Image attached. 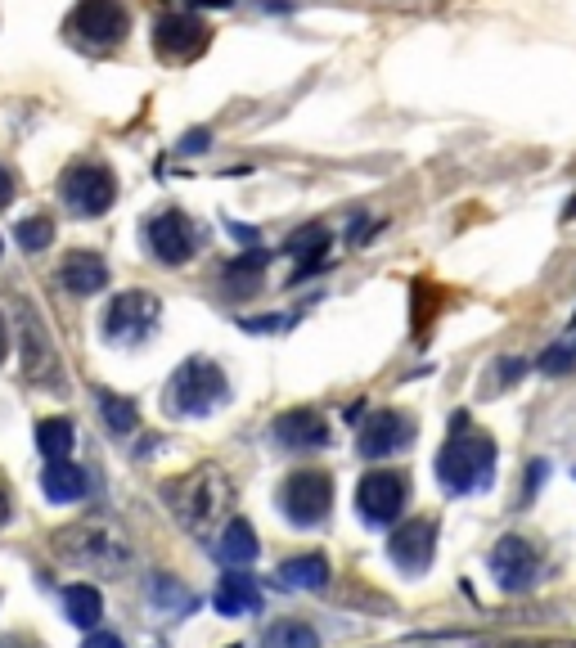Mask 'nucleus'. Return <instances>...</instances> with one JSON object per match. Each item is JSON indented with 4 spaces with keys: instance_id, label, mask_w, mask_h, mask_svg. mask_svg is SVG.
Returning <instances> with one entry per match:
<instances>
[{
    "instance_id": "1",
    "label": "nucleus",
    "mask_w": 576,
    "mask_h": 648,
    "mask_svg": "<svg viewBox=\"0 0 576 648\" xmlns=\"http://www.w3.org/2000/svg\"><path fill=\"white\" fill-rule=\"evenodd\" d=\"M491 477H495V441H491V432L473 428V423H468V414L459 410L455 414V428H450V437L441 441V450H437V482H441V491L468 495V491L491 486Z\"/></svg>"
},
{
    "instance_id": "2",
    "label": "nucleus",
    "mask_w": 576,
    "mask_h": 648,
    "mask_svg": "<svg viewBox=\"0 0 576 648\" xmlns=\"http://www.w3.org/2000/svg\"><path fill=\"white\" fill-rule=\"evenodd\" d=\"M225 396H230V383H225L221 365L207 356H189L167 383V410L194 419V414H212Z\"/></svg>"
},
{
    "instance_id": "3",
    "label": "nucleus",
    "mask_w": 576,
    "mask_h": 648,
    "mask_svg": "<svg viewBox=\"0 0 576 648\" xmlns=\"http://www.w3.org/2000/svg\"><path fill=\"white\" fill-rule=\"evenodd\" d=\"M162 495L171 500V513H176L189 531H203L207 522L230 504V482H225L216 468H194V473L162 486Z\"/></svg>"
},
{
    "instance_id": "4",
    "label": "nucleus",
    "mask_w": 576,
    "mask_h": 648,
    "mask_svg": "<svg viewBox=\"0 0 576 648\" xmlns=\"http://www.w3.org/2000/svg\"><path fill=\"white\" fill-rule=\"evenodd\" d=\"M131 32V14L122 0H77L68 14V36L86 50H113Z\"/></svg>"
},
{
    "instance_id": "5",
    "label": "nucleus",
    "mask_w": 576,
    "mask_h": 648,
    "mask_svg": "<svg viewBox=\"0 0 576 648\" xmlns=\"http://www.w3.org/2000/svg\"><path fill=\"white\" fill-rule=\"evenodd\" d=\"M279 509L293 527H315L333 509V477L324 468H297L279 486Z\"/></svg>"
},
{
    "instance_id": "6",
    "label": "nucleus",
    "mask_w": 576,
    "mask_h": 648,
    "mask_svg": "<svg viewBox=\"0 0 576 648\" xmlns=\"http://www.w3.org/2000/svg\"><path fill=\"white\" fill-rule=\"evenodd\" d=\"M162 320V302L153 293H140V288H126L108 302L104 311V338L113 347H135L153 333V324Z\"/></svg>"
},
{
    "instance_id": "7",
    "label": "nucleus",
    "mask_w": 576,
    "mask_h": 648,
    "mask_svg": "<svg viewBox=\"0 0 576 648\" xmlns=\"http://www.w3.org/2000/svg\"><path fill=\"white\" fill-rule=\"evenodd\" d=\"M63 203L72 207L77 216H104L108 207L117 203V180L104 162L95 158H81L63 171V185H59Z\"/></svg>"
},
{
    "instance_id": "8",
    "label": "nucleus",
    "mask_w": 576,
    "mask_h": 648,
    "mask_svg": "<svg viewBox=\"0 0 576 648\" xmlns=\"http://www.w3.org/2000/svg\"><path fill=\"white\" fill-rule=\"evenodd\" d=\"M410 504V477L401 468H369L356 486V509L369 527H387Z\"/></svg>"
},
{
    "instance_id": "9",
    "label": "nucleus",
    "mask_w": 576,
    "mask_h": 648,
    "mask_svg": "<svg viewBox=\"0 0 576 648\" xmlns=\"http://www.w3.org/2000/svg\"><path fill=\"white\" fill-rule=\"evenodd\" d=\"M207 41H212V32H207V23L194 9H171V14H162L158 23H153V50L167 63L198 59V54L207 50Z\"/></svg>"
},
{
    "instance_id": "10",
    "label": "nucleus",
    "mask_w": 576,
    "mask_h": 648,
    "mask_svg": "<svg viewBox=\"0 0 576 648\" xmlns=\"http://www.w3.org/2000/svg\"><path fill=\"white\" fill-rule=\"evenodd\" d=\"M144 243H149L153 261H162V266H185V261L198 252V230H194V221H189L185 212L167 207V212L149 216V225H144Z\"/></svg>"
},
{
    "instance_id": "11",
    "label": "nucleus",
    "mask_w": 576,
    "mask_h": 648,
    "mask_svg": "<svg viewBox=\"0 0 576 648\" xmlns=\"http://www.w3.org/2000/svg\"><path fill=\"white\" fill-rule=\"evenodd\" d=\"M414 432H419V419L405 410H374L365 423H360L356 450L365 459H387L401 455L405 446H414Z\"/></svg>"
},
{
    "instance_id": "12",
    "label": "nucleus",
    "mask_w": 576,
    "mask_h": 648,
    "mask_svg": "<svg viewBox=\"0 0 576 648\" xmlns=\"http://www.w3.org/2000/svg\"><path fill=\"white\" fill-rule=\"evenodd\" d=\"M486 567H491L495 585L513 594V590H527L531 585V576H536V567H540V554L527 536H500L491 545V554H486Z\"/></svg>"
},
{
    "instance_id": "13",
    "label": "nucleus",
    "mask_w": 576,
    "mask_h": 648,
    "mask_svg": "<svg viewBox=\"0 0 576 648\" xmlns=\"http://www.w3.org/2000/svg\"><path fill=\"white\" fill-rule=\"evenodd\" d=\"M387 554H392V563L401 567V572H410V576L428 572L432 554H437V518L401 522V527L392 531V540H387Z\"/></svg>"
},
{
    "instance_id": "14",
    "label": "nucleus",
    "mask_w": 576,
    "mask_h": 648,
    "mask_svg": "<svg viewBox=\"0 0 576 648\" xmlns=\"http://www.w3.org/2000/svg\"><path fill=\"white\" fill-rule=\"evenodd\" d=\"M270 437L288 450H315V446H329V423H324L320 410H284L275 423H270Z\"/></svg>"
},
{
    "instance_id": "15",
    "label": "nucleus",
    "mask_w": 576,
    "mask_h": 648,
    "mask_svg": "<svg viewBox=\"0 0 576 648\" xmlns=\"http://www.w3.org/2000/svg\"><path fill=\"white\" fill-rule=\"evenodd\" d=\"M59 284L68 288V293H77V297L99 293V288H108V261L99 257V252H90V248H72L68 257H63V266H59Z\"/></svg>"
},
{
    "instance_id": "16",
    "label": "nucleus",
    "mask_w": 576,
    "mask_h": 648,
    "mask_svg": "<svg viewBox=\"0 0 576 648\" xmlns=\"http://www.w3.org/2000/svg\"><path fill=\"white\" fill-rule=\"evenodd\" d=\"M23 374L32 378V383H63L59 356H54V347L45 342V329L32 311H27V320H23Z\"/></svg>"
},
{
    "instance_id": "17",
    "label": "nucleus",
    "mask_w": 576,
    "mask_h": 648,
    "mask_svg": "<svg viewBox=\"0 0 576 648\" xmlns=\"http://www.w3.org/2000/svg\"><path fill=\"white\" fill-rule=\"evenodd\" d=\"M212 603L221 617H252V612H261V590L252 576H243V567H230L221 576V585H216Z\"/></svg>"
},
{
    "instance_id": "18",
    "label": "nucleus",
    "mask_w": 576,
    "mask_h": 648,
    "mask_svg": "<svg viewBox=\"0 0 576 648\" xmlns=\"http://www.w3.org/2000/svg\"><path fill=\"white\" fill-rule=\"evenodd\" d=\"M257 554H261V545H257L252 522L248 518H230V522H225L221 540H216V558H221L225 567H248Z\"/></svg>"
},
{
    "instance_id": "19",
    "label": "nucleus",
    "mask_w": 576,
    "mask_h": 648,
    "mask_svg": "<svg viewBox=\"0 0 576 648\" xmlns=\"http://www.w3.org/2000/svg\"><path fill=\"white\" fill-rule=\"evenodd\" d=\"M41 491L50 495L54 504H72V500L86 495V473H81L77 464H68V459H54V464L41 473Z\"/></svg>"
},
{
    "instance_id": "20",
    "label": "nucleus",
    "mask_w": 576,
    "mask_h": 648,
    "mask_svg": "<svg viewBox=\"0 0 576 648\" xmlns=\"http://www.w3.org/2000/svg\"><path fill=\"white\" fill-rule=\"evenodd\" d=\"M63 612H68L72 626L90 630V626H99V617H104V594H99L95 585H86V581L63 585Z\"/></svg>"
},
{
    "instance_id": "21",
    "label": "nucleus",
    "mask_w": 576,
    "mask_h": 648,
    "mask_svg": "<svg viewBox=\"0 0 576 648\" xmlns=\"http://www.w3.org/2000/svg\"><path fill=\"white\" fill-rule=\"evenodd\" d=\"M279 581H284L288 590H324V585H329V563H324V554L288 558V563L279 567Z\"/></svg>"
},
{
    "instance_id": "22",
    "label": "nucleus",
    "mask_w": 576,
    "mask_h": 648,
    "mask_svg": "<svg viewBox=\"0 0 576 648\" xmlns=\"http://www.w3.org/2000/svg\"><path fill=\"white\" fill-rule=\"evenodd\" d=\"M36 446H41V455L50 459H68L72 455V446H77V428H72V419H41L36 423Z\"/></svg>"
},
{
    "instance_id": "23",
    "label": "nucleus",
    "mask_w": 576,
    "mask_h": 648,
    "mask_svg": "<svg viewBox=\"0 0 576 648\" xmlns=\"http://www.w3.org/2000/svg\"><path fill=\"white\" fill-rule=\"evenodd\" d=\"M266 261H270V252H261V248H252V252H243V257H234L230 266H225V284H230V293H239V297H243V293H257Z\"/></svg>"
},
{
    "instance_id": "24",
    "label": "nucleus",
    "mask_w": 576,
    "mask_h": 648,
    "mask_svg": "<svg viewBox=\"0 0 576 648\" xmlns=\"http://www.w3.org/2000/svg\"><path fill=\"white\" fill-rule=\"evenodd\" d=\"M261 648H320V635H315L306 621H270L266 635H261Z\"/></svg>"
},
{
    "instance_id": "25",
    "label": "nucleus",
    "mask_w": 576,
    "mask_h": 648,
    "mask_svg": "<svg viewBox=\"0 0 576 648\" xmlns=\"http://www.w3.org/2000/svg\"><path fill=\"white\" fill-rule=\"evenodd\" d=\"M99 401V414H104L108 432H117V437H131L135 423H140V410H135V401H126V396L117 392H95Z\"/></svg>"
},
{
    "instance_id": "26",
    "label": "nucleus",
    "mask_w": 576,
    "mask_h": 648,
    "mask_svg": "<svg viewBox=\"0 0 576 648\" xmlns=\"http://www.w3.org/2000/svg\"><path fill=\"white\" fill-rule=\"evenodd\" d=\"M284 252L288 257H297V261H320V252H329V225H302V230H293L288 234V243H284Z\"/></svg>"
},
{
    "instance_id": "27",
    "label": "nucleus",
    "mask_w": 576,
    "mask_h": 648,
    "mask_svg": "<svg viewBox=\"0 0 576 648\" xmlns=\"http://www.w3.org/2000/svg\"><path fill=\"white\" fill-rule=\"evenodd\" d=\"M14 239L23 252H45L54 243V216H23L14 225Z\"/></svg>"
},
{
    "instance_id": "28",
    "label": "nucleus",
    "mask_w": 576,
    "mask_h": 648,
    "mask_svg": "<svg viewBox=\"0 0 576 648\" xmlns=\"http://www.w3.org/2000/svg\"><path fill=\"white\" fill-rule=\"evenodd\" d=\"M149 599L158 603L162 612H189V608H194V594H189L180 581H171V576H153V581H149Z\"/></svg>"
},
{
    "instance_id": "29",
    "label": "nucleus",
    "mask_w": 576,
    "mask_h": 648,
    "mask_svg": "<svg viewBox=\"0 0 576 648\" xmlns=\"http://www.w3.org/2000/svg\"><path fill=\"white\" fill-rule=\"evenodd\" d=\"M540 369H545V374H567V369H572V347H549L545 356H540Z\"/></svg>"
},
{
    "instance_id": "30",
    "label": "nucleus",
    "mask_w": 576,
    "mask_h": 648,
    "mask_svg": "<svg viewBox=\"0 0 576 648\" xmlns=\"http://www.w3.org/2000/svg\"><path fill=\"white\" fill-rule=\"evenodd\" d=\"M522 374H527V360L500 356V383H513V378H522Z\"/></svg>"
},
{
    "instance_id": "31",
    "label": "nucleus",
    "mask_w": 576,
    "mask_h": 648,
    "mask_svg": "<svg viewBox=\"0 0 576 648\" xmlns=\"http://www.w3.org/2000/svg\"><path fill=\"white\" fill-rule=\"evenodd\" d=\"M14 189H18V180H14V171L9 167H0V207L9 203V198H14Z\"/></svg>"
},
{
    "instance_id": "32",
    "label": "nucleus",
    "mask_w": 576,
    "mask_h": 648,
    "mask_svg": "<svg viewBox=\"0 0 576 648\" xmlns=\"http://www.w3.org/2000/svg\"><path fill=\"white\" fill-rule=\"evenodd\" d=\"M81 648H122V639H117V635H108V630H99V635H90Z\"/></svg>"
},
{
    "instance_id": "33",
    "label": "nucleus",
    "mask_w": 576,
    "mask_h": 648,
    "mask_svg": "<svg viewBox=\"0 0 576 648\" xmlns=\"http://www.w3.org/2000/svg\"><path fill=\"white\" fill-rule=\"evenodd\" d=\"M207 140H212V135H207V131H194V135H185V144H180V149H185V153L207 149Z\"/></svg>"
},
{
    "instance_id": "34",
    "label": "nucleus",
    "mask_w": 576,
    "mask_h": 648,
    "mask_svg": "<svg viewBox=\"0 0 576 648\" xmlns=\"http://www.w3.org/2000/svg\"><path fill=\"white\" fill-rule=\"evenodd\" d=\"M0 648H36V639H27V635H0Z\"/></svg>"
},
{
    "instance_id": "35",
    "label": "nucleus",
    "mask_w": 576,
    "mask_h": 648,
    "mask_svg": "<svg viewBox=\"0 0 576 648\" xmlns=\"http://www.w3.org/2000/svg\"><path fill=\"white\" fill-rule=\"evenodd\" d=\"M9 356V329H5V315H0V365H5Z\"/></svg>"
},
{
    "instance_id": "36",
    "label": "nucleus",
    "mask_w": 576,
    "mask_h": 648,
    "mask_svg": "<svg viewBox=\"0 0 576 648\" xmlns=\"http://www.w3.org/2000/svg\"><path fill=\"white\" fill-rule=\"evenodd\" d=\"M9 522V500H5V491H0V527Z\"/></svg>"
},
{
    "instance_id": "37",
    "label": "nucleus",
    "mask_w": 576,
    "mask_h": 648,
    "mask_svg": "<svg viewBox=\"0 0 576 648\" xmlns=\"http://www.w3.org/2000/svg\"><path fill=\"white\" fill-rule=\"evenodd\" d=\"M491 648H536V644H491Z\"/></svg>"
},
{
    "instance_id": "38",
    "label": "nucleus",
    "mask_w": 576,
    "mask_h": 648,
    "mask_svg": "<svg viewBox=\"0 0 576 648\" xmlns=\"http://www.w3.org/2000/svg\"><path fill=\"white\" fill-rule=\"evenodd\" d=\"M567 216H576V198H572V203H567Z\"/></svg>"
}]
</instances>
